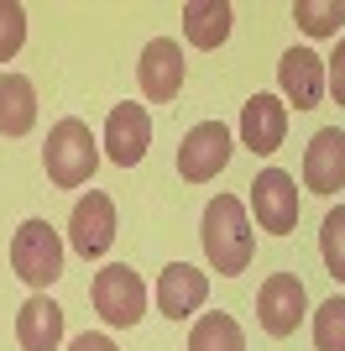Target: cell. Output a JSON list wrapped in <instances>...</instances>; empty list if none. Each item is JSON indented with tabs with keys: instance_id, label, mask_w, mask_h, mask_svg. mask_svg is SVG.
<instances>
[{
	"instance_id": "18",
	"label": "cell",
	"mask_w": 345,
	"mask_h": 351,
	"mask_svg": "<svg viewBox=\"0 0 345 351\" xmlns=\"http://www.w3.org/2000/svg\"><path fill=\"white\" fill-rule=\"evenodd\" d=\"M188 351H246V336L235 325V315H225V309L199 315L194 330H188Z\"/></svg>"
},
{
	"instance_id": "3",
	"label": "cell",
	"mask_w": 345,
	"mask_h": 351,
	"mask_svg": "<svg viewBox=\"0 0 345 351\" xmlns=\"http://www.w3.org/2000/svg\"><path fill=\"white\" fill-rule=\"evenodd\" d=\"M11 273L42 293L63 278V236L47 220H21L11 236Z\"/></svg>"
},
{
	"instance_id": "20",
	"label": "cell",
	"mask_w": 345,
	"mask_h": 351,
	"mask_svg": "<svg viewBox=\"0 0 345 351\" xmlns=\"http://www.w3.org/2000/svg\"><path fill=\"white\" fill-rule=\"evenodd\" d=\"M319 252H324V267H330V278L345 283V205H335L319 226Z\"/></svg>"
},
{
	"instance_id": "1",
	"label": "cell",
	"mask_w": 345,
	"mask_h": 351,
	"mask_svg": "<svg viewBox=\"0 0 345 351\" xmlns=\"http://www.w3.org/2000/svg\"><path fill=\"white\" fill-rule=\"evenodd\" d=\"M251 252H257V236H251V215L235 194H215L209 210H204V257L220 278H241L251 267Z\"/></svg>"
},
{
	"instance_id": "2",
	"label": "cell",
	"mask_w": 345,
	"mask_h": 351,
	"mask_svg": "<svg viewBox=\"0 0 345 351\" xmlns=\"http://www.w3.org/2000/svg\"><path fill=\"white\" fill-rule=\"evenodd\" d=\"M42 168H47V178H53L58 189H84L89 178H94V168H100V142H94V132H89L79 116H63L53 132H47Z\"/></svg>"
},
{
	"instance_id": "9",
	"label": "cell",
	"mask_w": 345,
	"mask_h": 351,
	"mask_svg": "<svg viewBox=\"0 0 345 351\" xmlns=\"http://www.w3.org/2000/svg\"><path fill=\"white\" fill-rule=\"evenodd\" d=\"M115 241V199L100 189H89L68 215V247L79 257H105Z\"/></svg>"
},
{
	"instance_id": "24",
	"label": "cell",
	"mask_w": 345,
	"mask_h": 351,
	"mask_svg": "<svg viewBox=\"0 0 345 351\" xmlns=\"http://www.w3.org/2000/svg\"><path fill=\"white\" fill-rule=\"evenodd\" d=\"M68 351H120L110 336H100V330H84V336H73L68 341Z\"/></svg>"
},
{
	"instance_id": "6",
	"label": "cell",
	"mask_w": 345,
	"mask_h": 351,
	"mask_svg": "<svg viewBox=\"0 0 345 351\" xmlns=\"http://www.w3.org/2000/svg\"><path fill=\"white\" fill-rule=\"evenodd\" d=\"M251 210H257V226L267 236L298 231V184H293V173L261 168L257 184H251Z\"/></svg>"
},
{
	"instance_id": "23",
	"label": "cell",
	"mask_w": 345,
	"mask_h": 351,
	"mask_svg": "<svg viewBox=\"0 0 345 351\" xmlns=\"http://www.w3.org/2000/svg\"><path fill=\"white\" fill-rule=\"evenodd\" d=\"M324 95H335V105H345V37L335 43L330 58H324Z\"/></svg>"
},
{
	"instance_id": "7",
	"label": "cell",
	"mask_w": 345,
	"mask_h": 351,
	"mask_svg": "<svg viewBox=\"0 0 345 351\" xmlns=\"http://www.w3.org/2000/svg\"><path fill=\"white\" fill-rule=\"evenodd\" d=\"M303 309H309V293H303V278L298 273H272V278L257 289V320L267 336H293L303 320Z\"/></svg>"
},
{
	"instance_id": "11",
	"label": "cell",
	"mask_w": 345,
	"mask_h": 351,
	"mask_svg": "<svg viewBox=\"0 0 345 351\" xmlns=\"http://www.w3.org/2000/svg\"><path fill=\"white\" fill-rule=\"evenodd\" d=\"M303 189H314V194L345 189V132L340 126L314 132V142L303 147Z\"/></svg>"
},
{
	"instance_id": "17",
	"label": "cell",
	"mask_w": 345,
	"mask_h": 351,
	"mask_svg": "<svg viewBox=\"0 0 345 351\" xmlns=\"http://www.w3.org/2000/svg\"><path fill=\"white\" fill-rule=\"evenodd\" d=\"M230 21H235V11L225 0H188L183 5V37L194 47H204V53H215L230 37Z\"/></svg>"
},
{
	"instance_id": "15",
	"label": "cell",
	"mask_w": 345,
	"mask_h": 351,
	"mask_svg": "<svg viewBox=\"0 0 345 351\" xmlns=\"http://www.w3.org/2000/svg\"><path fill=\"white\" fill-rule=\"evenodd\" d=\"M16 341H21V351H58L63 346V309L47 293H31L16 315Z\"/></svg>"
},
{
	"instance_id": "10",
	"label": "cell",
	"mask_w": 345,
	"mask_h": 351,
	"mask_svg": "<svg viewBox=\"0 0 345 351\" xmlns=\"http://www.w3.org/2000/svg\"><path fill=\"white\" fill-rule=\"evenodd\" d=\"M288 136V105L283 95H251L241 105V147L257 158H272Z\"/></svg>"
},
{
	"instance_id": "21",
	"label": "cell",
	"mask_w": 345,
	"mask_h": 351,
	"mask_svg": "<svg viewBox=\"0 0 345 351\" xmlns=\"http://www.w3.org/2000/svg\"><path fill=\"white\" fill-rule=\"evenodd\" d=\"M314 346L319 351H345V299H324L314 309Z\"/></svg>"
},
{
	"instance_id": "13",
	"label": "cell",
	"mask_w": 345,
	"mask_h": 351,
	"mask_svg": "<svg viewBox=\"0 0 345 351\" xmlns=\"http://www.w3.org/2000/svg\"><path fill=\"white\" fill-rule=\"evenodd\" d=\"M136 79H142V95L146 100H172L183 89V47L172 37H152L142 47V63H136Z\"/></svg>"
},
{
	"instance_id": "12",
	"label": "cell",
	"mask_w": 345,
	"mask_h": 351,
	"mask_svg": "<svg viewBox=\"0 0 345 351\" xmlns=\"http://www.w3.org/2000/svg\"><path fill=\"white\" fill-rule=\"evenodd\" d=\"M277 84H283V105L314 110L324 100V58L314 47H288L283 63H277Z\"/></svg>"
},
{
	"instance_id": "14",
	"label": "cell",
	"mask_w": 345,
	"mask_h": 351,
	"mask_svg": "<svg viewBox=\"0 0 345 351\" xmlns=\"http://www.w3.org/2000/svg\"><path fill=\"white\" fill-rule=\"evenodd\" d=\"M209 299V273H199L194 263H168L157 278V309L168 320H188L194 309Z\"/></svg>"
},
{
	"instance_id": "16",
	"label": "cell",
	"mask_w": 345,
	"mask_h": 351,
	"mask_svg": "<svg viewBox=\"0 0 345 351\" xmlns=\"http://www.w3.org/2000/svg\"><path fill=\"white\" fill-rule=\"evenodd\" d=\"M37 126V84L27 73H0V136H27Z\"/></svg>"
},
{
	"instance_id": "5",
	"label": "cell",
	"mask_w": 345,
	"mask_h": 351,
	"mask_svg": "<svg viewBox=\"0 0 345 351\" xmlns=\"http://www.w3.org/2000/svg\"><path fill=\"white\" fill-rule=\"evenodd\" d=\"M230 152H235V136H230L225 121H199L188 126V136L178 142V173L188 184H209L215 173H225Z\"/></svg>"
},
{
	"instance_id": "4",
	"label": "cell",
	"mask_w": 345,
	"mask_h": 351,
	"mask_svg": "<svg viewBox=\"0 0 345 351\" xmlns=\"http://www.w3.org/2000/svg\"><path fill=\"white\" fill-rule=\"evenodd\" d=\"M89 299H94V309H100V320L115 325V330H131V325L146 315V283L136 278L126 263L100 267L94 283H89Z\"/></svg>"
},
{
	"instance_id": "22",
	"label": "cell",
	"mask_w": 345,
	"mask_h": 351,
	"mask_svg": "<svg viewBox=\"0 0 345 351\" xmlns=\"http://www.w3.org/2000/svg\"><path fill=\"white\" fill-rule=\"evenodd\" d=\"M27 43V5L16 0H0V63H11Z\"/></svg>"
},
{
	"instance_id": "19",
	"label": "cell",
	"mask_w": 345,
	"mask_h": 351,
	"mask_svg": "<svg viewBox=\"0 0 345 351\" xmlns=\"http://www.w3.org/2000/svg\"><path fill=\"white\" fill-rule=\"evenodd\" d=\"M293 21H298L309 37H340L345 0H293Z\"/></svg>"
},
{
	"instance_id": "8",
	"label": "cell",
	"mask_w": 345,
	"mask_h": 351,
	"mask_svg": "<svg viewBox=\"0 0 345 351\" xmlns=\"http://www.w3.org/2000/svg\"><path fill=\"white\" fill-rule=\"evenodd\" d=\"M146 147H152V116H146V105L136 100H120L105 121V158L115 168H136L146 158Z\"/></svg>"
}]
</instances>
